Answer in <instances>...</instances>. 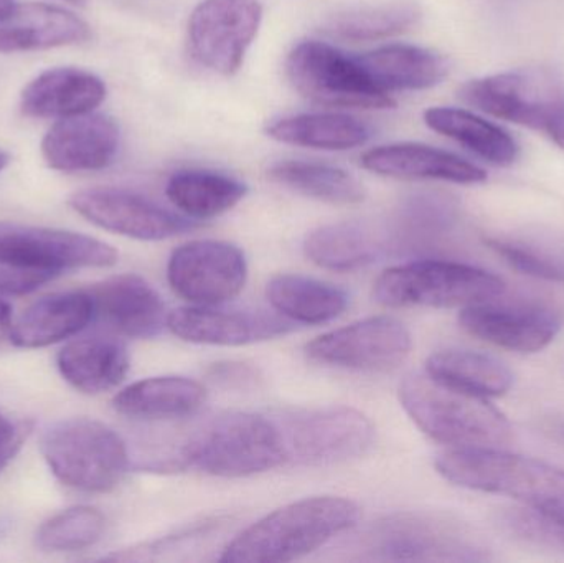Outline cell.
I'll return each instance as SVG.
<instances>
[{"mask_svg":"<svg viewBox=\"0 0 564 563\" xmlns=\"http://www.w3.org/2000/svg\"><path fill=\"white\" fill-rule=\"evenodd\" d=\"M459 98L494 118L542 131L564 89L543 73L507 72L466 83Z\"/></svg>","mask_w":564,"mask_h":563,"instance_id":"cell-14","label":"cell"},{"mask_svg":"<svg viewBox=\"0 0 564 563\" xmlns=\"http://www.w3.org/2000/svg\"><path fill=\"white\" fill-rule=\"evenodd\" d=\"M268 136L299 148L347 151L364 145L371 131L354 116L338 112L289 116L268 126Z\"/></svg>","mask_w":564,"mask_h":563,"instance_id":"cell-29","label":"cell"},{"mask_svg":"<svg viewBox=\"0 0 564 563\" xmlns=\"http://www.w3.org/2000/svg\"><path fill=\"white\" fill-rule=\"evenodd\" d=\"M56 274L32 268L0 263V294L25 296L55 280Z\"/></svg>","mask_w":564,"mask_h":563,"instance_id":"cell-38","label":"cell"},{"mask_svg":"<svg viewBox=\"0 0 564 563\" xmlns=\"http://www.w3.org/2000/svg\"><path fill=\"white\" fill-rule=\"evenodd\" d=\"M502 278L454 261L423 260L384 271L373 294L388 307H467L502 296Z\"/></svg>","mask_w":564,"mask_h":563,"instance_id":"cell-6","label":"cell"},{"mask_svg":"<svg viewBox=\"0 0 564 563\" xmlns=\"http://www.w3.org/2000/svg\"><path fill=\"white\" fill-rule=\"evenodd\" d=\"M543 430L550 439L555 442L562 443L564 446V415L563 416H550L543 422Z\"/></svg>","mask_w":564,"mask_h":563,"instance_id":"cell-43","label":"cell"},{"mask_svg":"<svg viewBox=\"0 0 564 563\" xmlns=\"http://www.w3.org/2000/svg\"><path fill=\"white\" fill-rule=\"evenodd\" d=\"M172 334L192 344L207 346H248L264 343L291 333L285 317L263 310H234V307H181L167 316Z\"/></svg>","mask_w":564,"mask_h":563,"instance_id":"cell-17","label":"cell"},{"mask_svg":"<svg viewBox=\"0 0 564 563\" xmlns=\"http://www.w3.org/2000/svg\"><path fill=\"white\" fill-rule=\"evenodd\" d=\"M95 314L122 336L151 339L167 326L165 304L158 291L138 274H119L88 291Z\"/></svg>","mask_w":564,"mask_h":563,"instance_id":"cell-19","label":"cell"},{"mask_svg":"<svg viewBox=\"0 0 564 563\" xmlns=\"http://www.w3.org/2000/svg\"><path fill=\"white\" fill-rule=\"evenodd\" d=\"M247 192L243 182L200 169L175 172L165 187L169 201L195 220L220 217L240 204Z\"/></svg>","mask_w":564,"mask_h":563,"instance_id":"cell-30","label":"cell"},{"mask_svg":"<svg viewBox=\"0 0 564 563\" xmlns=\"http://www.w3.org/2000/svg\"><path fill=\"white\" fill-rule=\"evenodd\" d=\"M88 23L45 3H12L0 12V53L33 52L86 42Z\"/></svg>","mask_w":564,"mask_h":563,"instance_id":"cell-20","label":"cell"},{"mask_svg":"<svg viewBox=\"0 0 564 563\" xmlns=\"http://www.w3.org/2000/svg\"><path fill=\"white\" fill-rule=\"evenodd\" d=\"M205 402L202 383L185 377H152L122 389L116 412L134 420H175L194 415Z\"/></svg>","mask_w":564,"mask_h":563,"instance_id":"cell-26","label":"cell"},{"mask_svg":"<svg viewBox=\"0 0 564 563\" xmlns=\"http://www.w3.org/2000/svg\"><path fill=\"white\" fill-rule=\"evenodd\" d=\"M360 552L375 561H486L479 542L459 522L426 512H400L373 522Z\"/></svg>","mask_w":564,"mask_h":563,"instance_id":"cell-7","label":"cell"},{"mask_svg":"<svg viewBox=\"0 0 564 563\" xmlns=\"http://www.w3.org/2000/svg\"><path fill=\"white\" fill-rule=\"evenodd\" d=\"M426 372L440 382L479 399L506 396L513 386L512 370L502 360L476 350H440L427 360Z\"/></svg>","mask_w":564,"mask_h":563,"instance_id":"cell-27","label":"cell"},{"mask_svg":"<svg viewBox=\"0 0 564 563\" xmlns=\"http://www.w3.org/2000/svg\"><path fill=\"white\" fill-rule=\"evenodd\" d=\"M69 205L96 227L134 240H165L194 228L192 221L122 188H86L73 194Z\"/></svg>","mask_w":564,"mask_h":563,"instance_id":"cell-15","label":"cell"},{"mask_svg":"<svg viewBox=\"0 0 564 563\" xmlns=\"http://www.w3.org/2000/svg\"><path fill=\"white\" fill-rule=\"evenodd\" d=\"M507 532L527 544L564 554V524L530 509H509L500 516Z\"/></svg>","mask_w":564,"mask_h":563,"instance_id":"cell-36","label":"cell"},{"mask_svg":"<svg viewBox=\"0 0 564 563\" xmlns=\"http://www.w3.org/2000/svg\"><path fill=\"white\" fill-rule=\"evenodd\" d=\"M119 128L106 115L62 118L42 142V154L50 167L59 172L99 171L115 161Z\"/></svg>","mask_w":564,"mask_h":563,"instance_id":"cell-18","label":"cell"},{"mask_svg":"<svg viewBox=\"0 0 564 563\" xmlns=\"http://www.w3.org/2000/svg\"><path fill=\"white\" fill-rule=\"evenodd\" d=\"M459 324L467 334L513 353L533 354L549 347L562 329L558 314L536 304H496L464 307Z\"/></svg>","mask_w":564,"mask_h":563,"instance_id":"cell-16","label":"cell"},{"mask_svg":"<svg viewBox=\"0 0 564 563\" xmlns=\"http://www.w3.org/2000/svg\"><path fill=\"white\" fill-rule=\"evenodd\" d=\"M424 121L490 164L510 165L519 158V145L509 132L466 109L431 108Z\"/></svg>","mask_w":564,"mask_h":563,"instance_id":"cell-31","label":"cell"},{"mask_svg":"<svg viewBox=\"0 0 564 563\" xmlns=\"http://www.w3.org/2000/svg\"><path fill=\"white\" fill-rule=\"evenodd\" d=\"M268 177L305 197L332 205L364 202L365 188L350 172L317 162L288 161L274 164Z\"/></svg>","mask_w":564,"mask_h":563,"instance_id":"cell-34","label":"cell"},{"mask_svg":"<svg viewBox=\"0 0 564 563\" xmlns=\"http://www.w3.org/2000/svg\"><path fill=\"white\" fill-rule=\"evenodd\" d=\"M285 69L295 91L314 105L350 109H388L397 105L390 93L375 85L355 56L345 55L328 43H299L289 55Z\"/></svg>","mask_w":564,"mask_h":563,"instance_id":"cell-8","label":"cell"},{"mask_svg":"<svg viewBox=\"0 0 564 563\" xmlns=\"http://www.w3.org/2000/svg\"><path fill=\"white\" fill-rule=\"evenodd\" d=\"M40 452L59 483L85 492L118 488L131 463L124 440L91 419L63 420L50 426Z\"/></svg>","mask_w":564,"mask_h":563,"instance_id":"cell-5","label":"cell"},{"mask_svg":"<svg viewBox=\"0 0 564 563\" xmlns=\"http://www.w3.org/2000/svg\"><path fill=\"white\" fill-rule=\"evenodd\" d=\"M258 0H204L188 20V45L200 65L220 75L240 69L260 29Z\"/></svg>","mask_w":564,"mask_h":563,"instance_id":"cell-12","label":"cell"},{"mask_svg":"<svg viewBox=\"0 0 564 563\" xmlns=\"http://www.w3.org/2000/svg\"><path fill=\"white\" fill-rule=\"evenodd\" d=\"M446 481L473 491L507 496L564 524V469L497 448H454L437 456Z\"/></svg>","mask_w":564,"mask_h":563,"instance_id":"cell-2","label":"cell"},{"mask_svg":"<svg viewBox=\"0 0 564 563\" xmlns=\"http://www.w3.org/2000/svg\"><path fill=\"white\" fill-rule=\"evenodd\" d=\"M106 86L101 78L78 68L46 69L22 91L20 108L32 118H69L101 105Z\"/></svg>","mask_w":564,"mask_h":563,"instance_id":"cell-23","label":"cell"},{"mask_svg":"<svg viewBox=\"0 0 564 563\" xmlns=\"http://www.w3.org/2000/svg\"><path fill=\"white\" fill-rule=\"evenodd\" d=\"M305 257L332 271H355L375 263L381 245L375 234L360 224L325 225L311 231L304 241Z\"/></svg>","mask_w":564,"mask_h":563,"instance_id":"cell-33","label":"cell"},{"mask_svg":"<svg viewBox=\"0 0 564 563\" xmlns=\"http://www.w3.org/2000/svg\"><path fill=\"white\" fill-rule=\"evenodd\" d=\"M420 17V6L411 0L348 7L327 17L322 32L345 42H373L406 32L416 25Z\"/></svg>","mask_w":564,"mask_h":563,"instance_id":"cell-32","label":"cell"},{"mask_svg":"<svg viewBox=\"0 0 564 563\" xmlns=\"http://www.w3.org/2000/svg\"><path fill=\"white\" fill-rule=\"evenodd\" d=\"M542 131L546 132L564 151V98L553 106Z\"/></svg>","mask_w":564,"mask_h":563,"instance_id":"cell-41","label":"cell"},{"mask_svg":"<svg viewBox=\"0 0 564 563\" xmlns=\"http://www.w3.org/2000/svg\"><path fill=\"white\" fill-rule=\"evenodd\" d=\"M284 443L285 463L337 465L360 458L373 445L375 426L350 407L291 410L274 415Z\"/></svg>","mask_w":564,"mask_h":563,"instance_id":"cell-9","label":"cell"},{"mask_svg":"<svg viewBox=\"0 0 564 563\" xmlns=\"http://www.w3.org/2000/svg\"><path fill=\"white\" fill-rule=\"evenodd\" d=\"M56 366L63 379L88 396L116 389L129 372L124 344L111 337H83L59 350Z\"/></svg>","mask_w":564,"mask_h":563,"instance_id":"cell-24","label":"cell"},{"mask_svg":"<svg viewBox=\"0 0 564 563\" xmlns=\"http://www.w3.org/2000/svg\"><path fill=\"white\" fill-rule=\"evenodd\" d=\"M243 251L227 241L197 240L172 253L167 280L175 294L195 306H217L234 300L247 284Z\"/></svg>","mask_w":564,"mask_h":563,"instance_id":"cell-13","label":"cell"},{"mask_svg":"<svg viewBox=\"0 0 564 563\" xmlns=\"http://www.w3.org/2000/svg\"><path fill=\"white\" fill-rule=\"evenodd\" d=\"M12 327V306H10L7 301H3L2 297H0V344H2L6 339H10Z\"/></svg>","mask_w":564,"mask_h":563,"instance_id":"cell-42","label":"cell"},{"mask_svg":"<svg viewBox=\"0 0 564 563\" xmlns=\"http://www.w3.org/2000/svg\"><path fill=\"white\" fill-rule=\"evenodd\" d=\"M210 377L227 387H247L257 379V370L240 362L215 364Z\"/></svg>","mask_w":564,"mask_h":563,"instance_id":"cell-40","label":"cell"},{"mask_svg":"<svg viewBox=\"0 0 564 563\" xmlns=\"http://www.w3.org/2000/svg\"><path fill=\"white\" fill-rule=\"evenodd\" d=\"M32 426L23 422H10L0 413V473L15 458L29 439Z\"/></svg>","mask_w":564,"mask_h":563,"instance_id":"cell-39","label":"cell"},{"mask_svg":"<svg viewBox=\"0 0 564 563\" xmlns=\"http://www.w3.org/2000/svg\"><path fill=\"white\" fill-rule=\"evenodd\" d=\"M118 261L111 245L76 231L0 221V263L50 271L56 277L82 268H109Z\"/></svg>","mask_w":564,"mask_h":563,"instance_id":"cell-11","label":"cell"},{"mask_svg":"<svg viewBox=\"0 0 564 563\" xmlns=\"http://www.w3.org/2000/svg\"><path fill=\"white\" fill-rule=\"evenodd\" d=\"M360 508L350 499L317 496L271 512L234 539L221 557L225 563L292 562L324 548L350 531Z\"/></svg>","mask_w":564,"mask_h":563,"instance_id":"cell-1","label":"cell"},{"mask_svg":"<svg viewBox=\"0 0 564 563\" xmlns=\"http://www.w3.org/2000/svg\"><path fill=\"white\" fill-rule=\"evenodd\" d=\"M487 245L513 270L539 280L564 283V268L552 258L543 257L539 251L530 250L522 245L509 243V241L487 240Z\"/></svg>","mask_w":564,"mask_h":563,"instance_id":"cell-37","label":"cell"},{"mask_svg":"<svg viewBox=\"0 0 564 563\" xmlns=\"http://www.w3.org/2000/svg\"><path fill=\"white\" fill-rule=\"evenodd\" d=\"M375 85L384 91L426 89L440 85L447 73L446 56L414 45H387L355 56Z\"/></svg>","mask_w":564,"mask_h":563,"instance_id":"cell-25","label":"cell"},{"mask_svg":"<svg viewBox=\"0 0 564 563\" xmlns=\"http://www.w3.org/2000/svg\"><path fill=\"white\" fill-rule=\"evenodd\" d=\"M12 3L13 0H0V12H2V10H6L7 7L12 6Z\"/></svg>","mask_w":564,"mask_h":563,"instance_id":"cell-45","label":"cell"},{"mask_svg":"<svg viewBox=\"0 0 564 563\" xmlns=\"http://www.w3.org/2000/svg\"><path fill=\"white\" fill-rule=\"evenodd\" d=\"M95 316L88 291L50 294L35 301L13 323L10 340L20 349H42L82 333Z\"/></svg>","mask_w":564,"mask_h":563,"instance_id":"cell-22","label":"cell"},{"mask_svg":"<svg viewBox=\"0 0 564 563\" xmlns=\"http://www.w3.org/2000/svg\"><path fill=\"white\" fill-rule=\"evenodd\" d=\"M65 2L73 3V6H83L85 0H65Z\"/></svg>","mask_w":564,"mask_h":563,"instance_id":"cell-46","label":"cell"},{"mask_svg":"<svg viewBox=\"0 0 564 563\" xmlns=\"http://www.w3.org/2000/svg\"><path fill=\"white\" fill-rule=\"evenodd\" d=\"M182 462L205 475L245 478L285 465L274 415L230 412L215 416L182 450Z\"/></svg>","mask_w":564,"mask_h":563,"instance_id":"cell-4","label":"cell"},{"mask_svg":"<svg viewBox=\"0 0 564 563\" xmlns=\"http://www.w3.org/2000/svg\"><path fill=\"white\" fill-rule=\"evenodd\" d=\"M10 158L9 154H6V152L0 151V172L3 171V169L7 167V164H9Z\"/></svg>","mask_w":564,"mask_h":563,"instance_id":"cell-44","label":"cell"},{"mask_svg":"<svg viewBox=\"0 0 564 563\" xmlns=\"http://www.w3.org/2000/svg\"><path fill=\"white\" fill-rule=\"evenodd\" d=\"M398 396L417 429L444 445L494 448L512 439L509 420L487 399L459 392L427 372L404 377Z\"/></svg>","mask_w":564,"mask_h":563,"instance_id":"cell-3","label":"cell"},{"mask_svg":"<svg viewBox=\"0 0 564 563\" xmlns=\"http://www.w3.org/2000/svg\"><path fill=\"white\" fill-rule=\"evenodd\" d=\"M367 171L404 181H446L454 184H480L487 174L453 152L416 142L380 145L361 155Z\"/></svg>","mask_w":564,"mask_h":563,"instance_id":"cell-21","label":"cell"},{"mask_svg":"<svg viewBox=\"0 0 564 563\" xmlns=\"http://www.w3.org/2000/svg\"><path fill=\"white\" fill-rule=\"evenodd\" d=\"M267 296L278 314L302 324L328 323L348 306L340 288L302 274H278L268 283Z\"/></svg>","mask_w":564,"mask_h":563,"instance_id":"cell-28","label":"cell"},{"mask_svg":"<svg viewBox=\"0 0 564 563\" xmlns=\"http://www.w3.org/2000/svg\"><path fill=\"white\" fill-rule=\"evenodd\" d=\"M106 519L98 509L76 506L40 526L36 548L45 552H76L93 548L105 534Z\"/></svg>","mask_w":564,"mask_h":563,"instance_id":"cell-35","label":"cell"},{"mask_svg":"<svg viewBox=\"0 0 564 563\" xmlns=\"http://www.w3.org/2000/svg\"><path fill=\"white\" fill-rule=\"evenodd\" d=\"M410 331L394 317L378 316L322 334L305 346L321 366L355 372H390L410 356Z\"/></svg>","mask_w":564,"mask_h":563,"instance_id":"cell-10","label":"cell"}]
</instances>
